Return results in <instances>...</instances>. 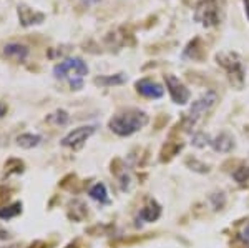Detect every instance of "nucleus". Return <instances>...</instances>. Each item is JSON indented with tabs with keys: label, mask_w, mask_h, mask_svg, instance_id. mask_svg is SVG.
I'll list each match as a JSON object with an SVG mask.
<instances>
[{
	"label": "nucleus",
	"mask_w": 249,
	"mask_h": 248,
	"mask_svg": "<svg viewBox=\"0 0 249 248\" xmlns=\"http://www.w3.org/2000/svg\"><path fill=\"white\" fill-rule=\"evenodd\" d=\"M148 123V115L138 109H126L118 114H115L108 122L111 132H115L120 137H130V135L136 134L142 130Z\"/></svg>",
	"instance_id": "1"
},
{
	"label": "nucleus",
	"mask_w": 249,
	"mask_h": 248,
	"mask_svg": "<svg viewBox=\"0 0 249 248\" xmlns=\"http://www.w3.org/2000/svg\"><path fill=\"white\" fill-rule=\"evenodd\" d=\"M218 102V94L214 90H208L206 94H203L201 97L196 100L195 103L191 105V109L184 114V117L181 120V127L184 132H191L198 125V122L201 120L204 115L210 112L214 103Z\"/></svg>",
	"instance_id": "2"
},
{
	"label": "nucleus",
	"mask_w": 249,
	"mask_h": 248,
	"mask_svg": "<svg viewBox=\"0 0 249 248\" xmlns=\"http://www.w3.org/2000/svg\"><path fill=\"white\" fill-rule=\"evenodd\" d=\"M216 62L228 72V78H230L231 85L241 90L244 87V69L243 62H241L239 55L234 52H221L216 55Z\"/></svg>",
	"instance_id": "3"
},
{
	"label": "nucleus",
	"mask_w": 249,
	"mask_h": 248,
	"mask_svg": "<svg viewBox=\"0 0 249 248\" xmlns=\"http://www.w3.org/2000/svg\"><path fill=\"white\" fill-rule=\"evenodd\" d=\"M87 74H88V67H87V63L83 62L82 58H78V57H73V58H67V60H63L62 63H58V65H55V69H53V75H55V78L73 77L71 80H77V78L85 77Z\"/></svg>",
	"instance_id": "4"
},
{
	"label": "nucleus",
	"mask_w": 249,
	"mask_h": 248,
	"mask_svg": "<svg viewBox=\"0 0 249 248\" xmlns=\"http://www.w3.org/2000/svg\"><path fill=\"white\" fill-rule=\"evenodd\" d=\"M195 20L204 27H213L219 22V9L216 0H203L196 5Z\"/></svg>",
	"instance_id": "5"
},
{
	"label": "nucleus",
	"mask_w": 249,
	"mask_h": 248,
	"mask_svg": "<svg viewBox=\"0 0 249 248\" xmlns=\"http://www.w3.org/2000/svg\"><path fill=\"white\" fill-rule=\"evenodd\" d=\"M164 82H166V89L170 92L171 98L175 103H178V105H184V103L190 102V90L186 89V85L179 80L178 77H175V75L171 74H166L164 75Z\"/></svg>",
	"instance_id": "6"
},
{
	"label": "nucleus",
	"mask_w": 249,
	"mask_h": 248,
	"mask_svg": "<svg viewBox=\"0 0 249 248\" xmlns=\"http://www.w3.org/2000/svg\"><path fill=\"white\" fill-rule=\"evenodd\" d=\"M96 127L95 125H85V127H78L75 129L73 132L67 135V137L62 138V145L63 147H68V149H73V150H78L83 143L87 142L91 135L95 134Z\"/></svg>",
	"instance_id": "7"
},
{
	"label": "nucleus",
	"mask_w": 249,
	"mask_h": 248,
	"mask_svg": "<svg viewBox=\"0 0 249 248\" xmlns=\"http://www.w3.org/2000/svg\"><path fill=\"white\" fill-rule=\"evenodd\" d=\"M135 87H136V92L146 98H161L164 95L163 85H160L158 82H155V80H151V78L138 80V82L135 83Z\"/></svg>",
	"instance_id": "8"
},
{
	"label": "nucleus",
	"mask_w": 249,
	"mask_h": 248,
	"mask_svg": "<svg viewBox=\"0 0 249 248\" xmlns=\"http://www.w3.org/2000/svg\"><path fill=\"white\" fill-rule=\"evenodd\" d=\"M17 14H18V20L23 27H32V25H38L45 20V14L38 10H34L27 5H18L17 9Z\"/></svg>",
	"instance_id": "9"
},
{
	"label": "nucleus",
	"mask_w": 249,
	"mask_h": 248,
	"mask_svg": "<svg viewBox=\"0 0 249 248\" xmlns=\"http://www.w3.org/2000/svg\"><path fill=\"white\" fill-rule=\"evenodd\" d=\"M3 54H5L7 58L14 60V62H25L27 57H29V47L23 45V43H7L3 47Z\"/></svg>",
	"instance_id": "10"
},
{
	"label": "nucleus",
	"mask_w": 249,
	"mask_h": 248,
	"mask_svg": "<svg viewBox=\"0 0 249 248\" xmlns=\"http://www.w3.org/2000/svg\"><path fill=\"white\" fill-rule=\"evenodd\" d=\"M184 57L191 58V60H198V62H201L206 57V47H204L203 40L199 37L193 38L190 43H188V47L184 49Z\"/></svg>",
	"instance_id": "11"
},
{
	"label": "nucleus",
	"mask_w": 249,
	"mask_h": 248,
	"mask_svg": "<svg viewBox=\"0 0 249 248\" xmlns=\"http://www.w3.org/2000/svg\"><path fill=\"white\" fill-rule=\"evenodd\" d=\"M211 147L214 152H219V153H228V152L232 150V147H234V140L228 132H223V134H219L218 137L211 138Z\"/></svg>",
	"instance_id": "12"
},
{
	"label": "nucleus",
	"mask_w": 249,
	"mask_h": 248,
	"mask_svg": "<svg viewBox=\"0 0 249 248\" xmlns=\"http://www.w3.org/2000/svg\"><path fill=\"white\" fill-rule=\"evenodd\" d=\"M160 217H161V207H160L156 202H150L146 207H143V209L140 210V215H138L140 220L148 222V223L156 222Z\"/></svg>",
	"instance_id": "13"
},
{
	"label": "nucleus",
	"mask_w": 249,
	"mask_h": 248,
	"mask_svg": "<svg viewBox=\"0 0 249 248\" xmlns=\"http://www.w3.org/2000/svg\"><path fill=\"white\" fill-rule=\"evenodd\" d=\"M40 142H42V137H40V135H34V134H23L17 138V143L22 149H34Z\"/></svg>",
	"instance_id": "14"
},
{
	"label": "nucleus",
	"mask_w": 249,
	"mask_h": 248,
	"mask_svg": "<svg viewBox=\"0 0 249 248\" xmlns=\"http://www.w3.org/2000/svg\"><path fill=\"white\" fill-rule=\"evenodd\" d=\"M126 82V75L124 74H116L113 77H96L95 83L102 87H108V85H122V83Z\"/></svg>",
	"instance_id": "15"
},
{
	"label": "nucleus",
	"mask_w": 249,
	"mask_h": 248,
	"mask_svg": "<svg viewBox=\"0 0 249 248\" xmlns=\"http://www.w3.org/2000/svg\"><path fill=\"white\" fill-rule=\"evenodd\" d=\"M68 120H70V117H68V114H67L65 110H55L53 114H50L47 117V122L50 123V125H53V127L67 125Z\"/></svg>",
	"instance_id": "16"
},
{
	"label": "nucleus",
	"mask_w": 249,
	"mask_h": 248,
	"mask_svg": "<svg viewBox=\"0 0 249 248\" xmlns=\"http://www.w3.org/2000/svg\"><path fill=\"white\" fill-rule=\"evenodd\" d=\"M88 193H90L91 198L96 200V202H100V203L108 202V191H107V187L103 185V183H95Z\"/></svg>",
	"instance_id": "17"
},
{
	"label": "nucleus",
	"mask_w": 249,
	"mask_h": 248,
	"mask_svg": "<svg viewBox=\"0 0 249 248\" xmlns=\"http://www.w3.org/2000/svg\"><path fill=\"white\" fill-rule=\"evenodd\" d=\"M22 213V203L17 202L10 207H5V209H0V218L3 220H9V218H14L17 215Z\"/></svg>",
	"instance_id": "18"
},
{
	"label": "nucleus",
	"mask_w": 249,
	"mask_h": 248,
	"mask_svg": "<svg viewBox=\"0 0 249 248\" xmlns=\"http://www.w3.org/2000/svg\"><path fill=\"white\" fill-rule=\"evenodd\" d=\"M23 162H20L17 158H12L9 162L5 163V173L10 175V173H22L23 172Z\"/></svg>",
	"instance_id": "19"
},
{
	"label": "nucleus",
	"mask_w": 249,
	"mask_h": 248,
	"mask_svg": "<svg viewBox=\"0 0 249 248\" xmlns=\"http://www.w3.org/2000/svg\"><path fill=\"white\" fill-rule=\"evenodd\" d=\"M193 145L198 147V149H204L206 145H211V138L208 134H204V132H199V134H196L195 137H193Z\"/></svg>",
	"instance_id": "20"
},
{
	"label": "nucleus",
	"mask_w": 249,
	"mask_h": 248,
	"mask_svg": "<svg viewBox=\"0 0 249 248\" xmlns=\"http://www.w3.org/2000/svg\"><path fill=\"white\" fill-rule=\"evenodd\" d=\"M10 197H12V190L7 189V187H0V207L5 205L10 200Z\"/></svg>",
	"instance_id": "21"
},
{
	"label": "nucleus",
	"mask_w": 249,
	"mask_h": 248,
	"mask_svg": "<svg viewBox=\"0 0 249 248\" xmlns=\"http://www.w3.org/2000/svg\"><path fill=\"white\" fill-rule=\"evenodd\" d=\"M239 238L243 240V242L249 243V223H246V225H244V229L239 231Z\"/></svg>",
	"instance_id": "22"
},
{
	"label": "nucleus",
	"mask_w": 249,
	"mask_h": 248,
	"mask_svg": "<svg viewBox=\"0 0 249 248\" xmlns=\"http://www.w3.org/2000/svg\"><path fill=\"white\" fill-rule=\"evenodd\" d=\"M29 248H50V245L45 242H34Z\"/></svg>",
	"instance_id": "23"
},
{
	"label": "nucleus",
	"mask_w": 249,
	"mask_h": 248,
	"mask_svg": "<svg viewBox=\"0 0 249 248\" xmlns=\"http://www.w3.org/2000/svg\"><path fill=\"white\" fill-rule=\"evenodd\" d=\"M5 114H7V105L3 102H0V118H2Z\"/></svg>",
	"instance_id": "24"
},
{
	"label": "nucleus",
	"mask_w": 249,
	"mask_h": 248,
	"mask_svg": "<svg viewBox=\"0 0 249 248\" xmlns=\"http://www.w3.org/2000/svg\"><path fill=\"white\" fill-rule=\"evenodd\" d=\"M243 2H244V9H246V15L249 19V0H243Z\"/></svg>",
	"instance_id": "25"
},
{
	"label": "nucleus",
	"mask_w": 249,
	"mask_h": 248,
	"mask_svg": "<svg viewBox=\"0 0 249 248\" xmlns=\"http://www.w3.org/2000/svg\"><path fill=\"white\" fill-rule=\"evenodd\" d=\"M67 248H78V245H77V243H70V245H68Z\"/></svg>",
	"instance_id": "26"
},
{
	"label": "nucleus",
	"mask_w": 249,
	"mask_h": 248,
	"mask_svg": "<svg viewBox=\"0 0 249 248\" xmlns=\"http://www.w3.org/2000/svg\"><path fill=\"white\" fill-rule=\"evenodd\" d=\"M248 169H249V167H248Z\"/></svg>",
	"instance_id": "27"
}]
</instances>
